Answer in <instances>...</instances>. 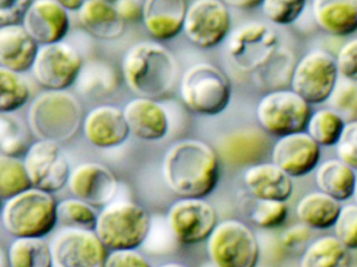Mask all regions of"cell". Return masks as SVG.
<instances>
[{"label":"cell","instance_id":"obj_1","mask_svg":"<svg viewBox=\"0 0 357 267\" xmlns=\"http://www.w3.org/2000/svg\"><path fill=\"white\" fill-rule=\"evenodd\" d=\"M220 161L217 150L206 142L183 140L165 154V183L181 198H206L218 185Z\"/></svg>","mask_w":357,"mask_h":267},{"label":"cell","instance_id":"obj_2","mask_svg":"<svg viewBox=\"0 0 357 267\" xmlns=\"http://www.w3.org/2000/svg\"><path fill=\"white\" fill-rule=\"evenodd\" d=\"M121 70L132 93L155 100L170 94L179 76L176 58L168 48L156 42H139L128 48Z\"/></svg>","mask_w":357,"mask_h":267},{"label":"cell","instance_id":"obj_3","mask_svg":"<svg viewBox=\"0 0 357 267\" xmlns=\"http://www.w3.org/2000/svg\"><path fill=\"white\" fill-rule=\"evenodd\" d=\"M83 108L76 95L61 90H45L31 102L28 123L38 140L64 143L82 127Z\"/></svg>","mask_w":357,"mask_h":267},{"label":"cell","instance_id":"obj_4","mask_svg":"<svg viewBox=\"0 0 357 267\" xmlns=\"http://www.w3.org/2000/svg\"><path fill=\"white\" fill-rule=\"evenodd\" d=\"M57 208L53 193L32 187L3 202L1 222L13 237L45 238L57 225Z\"/></svg>","mask_w":357,"mask_h":267},{"label":"cell","instance_id":"obj_5","mask_svg":"<svg viewBox=\"0 0 357 267\" xmlns=\"http://www.w3.org/2000/svg\"><path fill=\"white\" fill-rule=\"evenodd\" d=\"M151 215L130 200H116L101 209L95 232L109 250H137L151 231Z\"/></svg>","mask_w":357,"mask_h":267},{"label":"cell","instance_id":"obj_6","mask_svg":"<svg viewBox=\"0 0 357 267\" xmlns=\"http://www.w3.org/2000/svg\"><path fill=\"white\" fill-rule=\"evenodd\" d=\"M179 94L188 110L202 116H216L231 102V83L216 65L197 63L181 75Z\"/></svg>","mask_w":357,"mask_h":267},{"label":"cell","instance_id":"obj_7","mask_svg":"<svg viewBox=\"0 0 357 267\" xmlns=\"http://www.w3.org/2000/svg\"><path fill=\"white\" fill-rule=\"evenodd\" d=\"M206 252L215 267H257L260 246L254 232L242 221L227 219L206 240Z\"/></svg>","mask_w":357,"mask_h":267},{"label":"cell","instance_id":"obj_8","mask_svg":"<svg viewBox=\"0 0 357 267\" xmlns=\"http://www.w3.org/2000/svg\"><path fill=\"white\" fill-rule=\"evenodd\" d=\"M311 115V104L287 88L267 92L256 108L259 127L271 137L306 131Z\"/></svg>","mask_w":357,"mask_h":267},{"label":"cell","instance_id":"obj_9","mask_svg":"<svg viewBox=\"0 0 357 267\" xmlns=\"http://www.w3.org/2000/svg\"><path fill=\"white\" fill-rule=\"evenodd\" d=\"M340 79L335 56L326 50H311L296 60L290 89L317 106L329 100Z\"/></svg>","mask_w":357,"mask_h":267},{"label":"cell","instance_id":"obj_10","mask_svg":"<svg viewBox=\"0 0 357 267\" xmlns=\"http://www.w3.org/2000/svg\"><path fill=\"white\" fill-rule=\"evenodd\" d=\"M280 47L277 31L260 21L242 24L227 41L229 60L243 72L254 73Z\"/></svg>","mask_w":357,"mask_h":267},{"label":"cell","instance_id":"obj_11","mask_svg":"<svg viewBox=\"0 0 357 267\" xmlns=\"http://www.w3.org/2000/svg\"><path fill=\"white\" fill-rule=\"evenodd\" d=\"M83 64L78 49L68 42L60 41L40 45L32 72L43 89L61 91L76 83Z\"/></svg>","mask_w":357,"mask_h":267},{"label":"cell","instance_id":"obj_12","mask_svg":"<svg viewBox=\"0 0 357 267\" xmlns=\"http://www.w3.org/2000/svg\"><path fill=\"white\" fill-rule=\"evenodd\" d=\"M231 17L222 0H194L188 6L183 33L193 45L211 49L229 35Z\"/></svg>","mask_w":357,"mask_h":267},{"label":"cell","instance_id":"obj_13","mask_svg":"<svg viewBox=\"0 0 357 267\" xmlns=\"http://www.w3.org/2000/svg\"><path fill=\"white\" fill-rule=\"evenodd\" d=\"M167 223L177 241L195 245L206 241L218 225V214L204 198H181L169 209Z\"/></svg>","mask_w":357,"mask_h":267},{"label":"cell","instance_id":"obj_14","mask_svg":"<svg viewBox=\"0 0 357 267\" xmlns=\"http://www.w3.org/2000/svg\"><path fill=\"white\" fill-rule=\"evenodd\" d=\"M24 162L33 187L55 193L68 185L72 169L57 142L35 141L24 156Z\"/></svg>","mask_w":357,"mask_h":267},{"label":"cell","instance_id":"obj_15","mask_svg":"<svg viewBox=\"0 0 357 267\" xmlns=\"http://www.w3.org/2000/svg\"><path fill=\"white\" fill-rule=\"evenodd\" d=\"M54 267H105L108 250L95 231L62 229L51 243Z\"/></svg>","mask_w":357,"mask_h":267},{"label":"cell","instance_id":"obj_16","mask_svg":"<svg viewBox=\"0 0 357 267\" xmlns=\"http://www.w3.org/2000/svg\"><path fill=\"white\" fill-rule=\"evenodd\" d=\"M271 162L290 177H304L319 167L321 147L305 131L278 138L271 152Z\"/></svg>","mask_w":357,"mask_h":267},{"label":"cell","instance_id":"obj_17","mask_svg":"<svg viewBox=\"0 0 357 267\" xmlns=\"http://www.w3.org/2000/svg\"><path fill=\"white\" fill-rule=\"evenodd\" d=\"M68 186L75 197L102 209L114 202L119 181L105 165L86 162L73 169Z\"/></svg>","mask_w":357,"mask_h":267},{"label":"cell","instance_id":"obj_18","mask_svg":"<svg viewBox=\"0 0 357 267\" xmlns=\"http://www.w3.org/2000/svg\"><path fill=\"white\" fill-rule=\"evenodd\" d=\"M271 137L260 127H245L223 136L216 150L221 161L234 167H250L262 163L273 148Z\"/></svg>","mask_w":357,"mask_h":267},{"label":"cell","instance_id":"obj_19","mask_svg":"<svg viewBox=\"0 0 357 267\" xmlns=\"http://www.w3.org/2000/svg\"><path fill=\"white\" fill-rule=\"evenodd\" d=\"M82 129L91 145L103 149L122 145L131 134L124 111L112 104L91 108L85 115Z\"/></svg>","mask_w":357,"mask_h":267},{"label":"cell","instance_id":"obj_20","mask_svg":"<svg viewBox=\"0 0 357 267\" xmlns=\"http://www.w3.org/2000/svg\"><path fill=\"white\" fill-rule=\"evenodd\" d=\"M22 25L39 45L63 41L70 31V15L56 0H33Z\"/></svg>","mask_w":357,"mask_h":267},{"label":"cell","instance_id":"obj_21","mask_svg":"<svg viewBox=\"0 0 357 267\" xmlns=\"http://www.w3.org/2000/svg\"><path fill=\"white\" fill-rule=\"evenodd\" d=\"M130 133L145 141H158L170 129L166 108L155 99L133 98L123 108Z\"/></svg>","mask_w":357,"mask_h":267},{"label":"cell","instance_id":"obj_22","mask_svg":"<svg viewBox=\"0 0 357 267\" xmlns=\"http://www.w3.org/2000/svg\"><path fill=\"white\" fill-rule=\"evenodd\" d=\"M243 183L255 200L286 202L294 193L292 177L273 162L248 167Z\"/></svg>","mask_w":357,"mask_h":267},{"label":"cell","instance_id":"obj_23","mask_svg":"<svg viewBox=\"0 0 357 267\" xmlns=\"http://www.w3.org/2000/svg\"><path fill=\"white\" fill-rule=\"evenodd\" d=\"M39 47L24 25L0 26V67L18 73L32 70Z\"/></svg>","mask_w":357,"mask_h":267},{"label":"cell","instance_id":"obj_24","mask_svg":"<svg viewBox=\"0 0 357 267\" xmlns=\"http://www.w3.org/2000/svg\"><path fill=\"white\" fill-rule=\"evenodd\" d=\"M188 4L185 0H145V29L158 41H168L183 31Z\"/></svg>","mask_w":357,"mask_h":267},{"label":"cell","instance_id":"obj_25","mask_svg":"<svg viewBox=\"0 0 357 267\" xmlns=\"http://www.w3.org/2000/svg\"><path fill=\"white\" fill-rule=\"evenodd\" d=\"M311 14L328 35L344 38L357 31V0H311Z\"/></svg>","mask_w":357,"mask_h":267},{"label":"cell","instance_id":"obj_26","mask_svg":"<svg viewBox=\"0 0 357 267\" xmlns=\"http://www.w3.org/2000/svg\"><path fill=\"white\" fill-rule=\"evenodd\" d=\"M78 20L89 35L104 41L118 39L126 29L114 2L104 0H85L78 12Z\"/></svg>","mask_w":357,"mask_h":267},{"label":"cell","instance_id":"obj_27","mask_svg":"<svg viewBox=\"0 0 357 267\" xmlns=\"http://www.w3.org/2000/svg\"><path fill=\"white\" fill-rule=\"evenodd\" d=\"M342 207L340 202L324 192H311L298 200L296 214L303 225L323 231L334 227Z\"/></svg>","mask_w":357,"mask_h":267},{"label":"cell","instance_id":"obj_28","mask_svg":"<svg viewBox=\"0 0 357 267\" xmlns=\"http://www.w3.org/2000/svg\"><path fill=\"white\" fill-rule=\"evenodd\" d=\"M356 179L357 171L340 159L325 161L315 171V184L319 191L340 202L354 196Z\"/></svg>","mask_w":357,"mask_h":267},{"label":"cell","instance_id":"obj_29","mask_svg":"<svg viewBox=\"0 0 357 267\" xmlns=\"http://www.w3.org/2000/svg\"><path fill=\"white\" fill-rule=\"evenodd\" d=\"M75 85L83 96L105 97L116 91L120 86V76L114 65L96 58L83 64Z\"/></svg>","mask_w":357,"mask_h":267},{"label":"cell","instance_id":"obj_30","mask_svg":"<svg viewBox=\"0 0 357 267\" xmlns=\"http://www.w3.org/2000/svg\"><path fill=\"white\" fill-rule=\"evenodd\" d=\"M296 63L291 50L280 46L277 51L252 73L255 83L267 92L286 89L290 86Z\"/></svg>","mask_w":357,"mask_h":267},{"label":"cell","instance_id":"obj_31","mask_svg":"<svg viewBox=\"0 0 357 267\" xmlns=\"http://www.w3.org/2000/svg\"><path fill=\"white\" fill-rule=\"evenodd\" d=\"M300 267H351L350 250L335 236H323L305 248Z\"/></svg>","mask_w":357,"mask_h":267},{"label":"cell","instance_id":"obj_32","mask_svg":"<svg viewBox=\"0 0 357 267\" xmlns=\"http://www.w3.org/2000/svg\"><path fill=\"white\" fill-rule=\"evenodd\" d=\"M8 254L11 267H54L52 245L45 238H15Z\"/></svg>","mask_w":357,"mask_h":267},{"label":"cell","instance_id":"obj_33","mask_svg":"<svg viewBox=\"0 0 357 267\" xmlns=\"http://www.w3.org/2000/svg\"><path fill=\"white\" fill-rule=\"evenodd\" d=\"M35 137L30 125L14 113H0V150L5 156H26Z\"/></svg>","mask_w":357,"mask_h":267},{"label":"cell","instance_id":"obj_34","mask_svg":"<svg viewBox=\"0 0 357 267\" xmlns=\"http://www.w3.org/2000/svg\"><path fill=\"white\" fill-rule=\"evenodd\" d=\"M346 123L333 108H321L311 115L306 131L321 147H331L340 141Z\"/></svg>","mask_w":357,"mask_h":267},{"label":"cell","instance_id":"obj_35","mask_svg":"<svg viewBox=\"0 0 357 267\" xmlns=\"http://www.w3.org/2000/svg\"><path fill=\"white\" fill-rule=\"evenodd\" d=\"M30 98V85L22 73L0 67V113H15Z\"/></svg>","mask_w":357,"mask_h":267},{"label":"cell","instance_id":"obj_36","mask_svg":"<svg viewBox=\"0 0 357 267\" xmlns=\"http://www.w3.org/2000/svg\"><path fill=\"white\" fill-rule=\"evenodd\" d=\"M24 160L0 154V197L5 202L32 188Z\"/></svg>","mask_w":357,"mask_h":267},{"label":"cell","instance_id":"obj_37","mask_svg":"<svg viewBox=\"0 0 357 267\" xmlns=\"http://www.w3.org/2000/svg\"><path fill=\"white\" fill-rule=\"evenodd\" d=\"M58 223L64 229L95 231L98 215L96 208L79 198H68L58 202Z\"/></svg>","mask_w":357,"mask_h":267},{"label":"cell","instance_id":"obj_38","mask_svg":"<svg viewBox=\"0 0 357 267\" xmlns=\"http://www.w3.org/2000/svg\"><path fill=\"white\" fill-rule=\"evenodd\" d=\"M307 2L308 0H263L261 10L269 22L288 26L302 16Z\"/></svg>","mask_w":357,"mask_h":267},{"label":"cell","instance_id":"obj_39","mask_svg":"<svg viewBox=\"0 0 357 267\" xmlns=\"http://www.w3.org/2000/svg\"><path fill=\"white\" fill-rule=\"evenodd\" d=\"M288 207L285 202L256 200L250 218L254 225L264 229L281 227L287 220Z\"/></svg>","mask_w":357,"mask_h":267},{"label":"cell","instance_id":"obj_40","mask_svg":"<svg viewBox=\"0 0 357 267\" xmlns=\"http://www.w3.org/2000/svg\"><path fill=\"white\" fill-rule=\"evenodd\" d=\"M331 108L342 118L349 121L357 120V83L340 77L328 100Z\"/></svg>","mask_w":357,"mask_h":267},{"label":"cell","instance_id":"obj_41","mask_svg":"<svg viewBox=\"0 0 357 267\" xmlns=\"http://www.w3.org/2000/svg\"><path fill=\"white\" fill-rule=\"evenodd\" d=\"M335 237L348 248L357 250V204L342 207L337 220L333 227Z\"/></svg>","mask_w":357,"mask_h":267},{"label":"cell","instance_id":"obj_42","mask_svg":"<svg viewBox=\"0 0 357 267\" xmlns=\"http://www.w3.org/2000/svg\"><path fill=\"white\" fill-rule=\"evenodd\" d=\"M335 150L337 159L357 171V120L346 123Z\"/></svg>","mask_w":357,"mask_h":267},{"label":"cell","instance_id":"obj_43","mask_svg":"<svg viewBox=\"0 0 357 267\" xmlns=\"http://www.w3.org/2000/svg\"><path fill=\"white\" fill-rule=\"evenodd\" d=\"M335 58L340 77L357 83V38L344 43Z\"/></svg>","mask_w":357,"mask_h":267},{"label":"cell","instance_id":"obj_44","mask_svg":"<svg viewBox=\"0 0 357 267\" xmlns=\"http://www.w3.org/2000/svg\"><path fill=\"white\" fill-rule=\"evenodd\" d=\"M105 267H153L147 258L135 250H110Z\"/></svg>","mask_w":357,"mask_h":267},{"label":"cell","instance_id":"obj_45","mask_svg":"<svg viewBox=\"0 0 357 267\" xmlns=\"http://www.w3.org/2000/svg\"><path fill=\"white\" fill-rule=\"evenodd\" d=\"M33 0H0V26L22 22Z\"/></svg>","mask_w":357,"mask_h":267},{"label":"cell","instance_id":"obj_46","mask_svg":"<svg viewBox=\"0 0 357 267\" xmlns=\"http://www.w3.org/2000/svg\"><path fill=\"white\" fill-rule=\"evenodd\" d=\"M312 229L303 223L291 225L282 233L280 241L284 248L290 250H300L310 241Z\"/></svg>","mask_w":357,"mask_h":267},{"label":"cell","instance_id":"obj_47","mask_svg":"<svg viewBox=\"0 0 357 267\" xmlns=\"http://www.w3.org/2000/svg\"><path fill=\"white\" fill-rule=\"evenodd\" d=\"M114 6L126 23L143 19L144 1L142 0H116Z\"/></svg>","mask_w":357,"mask_h":267},{"label":"cell","instance_id":"obj_48","mask_svg":"<svg viewBox=\"0 0 357 267\" xmlns=\"http://www.w3.org/2000/svg\"><path fill=\"white\" fill-rule=\"evenodd\" d=\"M227 6L237 8V10H254L261 6L263 0H222Z\"/></svg>","mask_w":357,"mask_h":267},{"label":"cell","instance_id":"obj_49","mask_svg":"<svg viewBox=\"0 0 357 267\" xmlns=\"http://www.w3.org/2000/svg\"><path fill=\"white\" fill-rule=\"evenodd\" d=\"M62 8H66L68 12H77L80 10L84 4L85 0H56Z\"/></svg>","mask_w":357,"mask_h":267},{"label":"cell","instance_id":"obj_50","mask_svg":"<svg viewBox=\"0 0 357 267\" xmlns=\"http://www.w3.org/2000/svg\"><path fill=\"white\" fill-rule=\"evenodd\" d=\"M0 267H11L8 250H6L3 248L0 250Z\"/></svg>","mask_w":357,"mask_h":267},{"label":"cell","instance_id":"obj_51","mask_svg":"<svg viewBox=\"0 0 357 267\" xmlns=\"http://www.w3.org/2000/svg\"><path fill=\"white\" fill-rule=\"evenodd\" d=\"M160 267H188V266H185V265H183V264H181V263L171 262V263H166V264L160 265Z\"/></svg>","mask_w":357,"mask_h":267},{"label":"cell","instance_id":"obj_52","mask_svg":"<svg viewBox=\"0 0 357 267\" xmlns=\"http://www.w3.org/2000/svg\"><path fill=\"white\" fill-rule=\"evenodd\" d=\"M353 197L355 198V202L357 204V179H356V186H355V192H354V196Z\"/></svg>","mask_w":357,"mask_h":267},{"label":"cell","instance_id":"obj_53","mask_svg":"<svg viewBox=\"0 0 357 267\" xmlns=\"http://www.w3.org/2000/svg\"><path fill=\"white\" fill-rule=\"evenodd\" d=\"M104 1L116 2V0H104Z\"/></svg>","mask_w":357,"mask_h":267}]
</instances>
